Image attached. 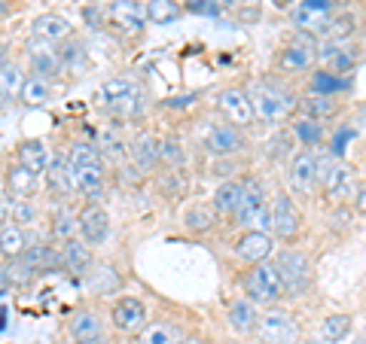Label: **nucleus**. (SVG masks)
<instances>
[{
  "label": "nucleus",
  "instance_id": "obj_29",
  "mask_svg": "<svg viewBox=\"0 0 366 344\" xmlns=\"http://www.w3.org/2000/svg\"><path fill=\"white\" fill-rule=\"evenodd\" d=\"M137 344H183V332L168 320H156L147 323V329L137 335Z\"/></svg>",
  "mask_w": 366,
  "mask_h": 344
},
{
  "label": "nucleus",
  "instance_id": "obj_9",
  "mask_svg": "<svg viewBox=\"0 0 366 344\" xmlns=\"http://www.w3.org/2000/svg\"><path fill=\"white\" fill-rule=\"evenodd\" d=\"M315 61H317V46L312 43V34H296V40L290 46H284L278 52V59H274V64L284 74H302Z\"/></svg>",
  "mask_w": 366,
  "mask_h": 344
},
{
  "label": "nucleus",
  "instance_id": "obj_44",
  "mask_svg": "<svg viewBox=\"0 0 366 344\" xmlns=\"http://www.w3.org/2000/svg\"><path fill=\"white\" fill-rule=\"evenodd\" d=\"M293 143H296V137L293 131H278L269 141V158H274V162H284V158H290V150H293Z\"/></svg>",
  "mask_w": 366,
  "mask_h": 344
},
{
  "label": "nucleus",
  "instance_id": "obj_18",
  "mask_svg": "<svg viewBox=\"0 0 366 344\" xmlns=\"http://www.w3.org/2000/svg\"><path fill=\"white\" fill-rule=\"evenodd\" d=\"M226 326L235 332V335H250L257 326H259V311L257 305L242 295V299H232L226 308Z\"/></svg>",
  "mask_w": 366,
  "mask_h": 344
},
{
  "label": "nucleus",
  "instance_id": "obj_7",
  "mask_svg": "<svg viewBox=\"0 0 366 344\" xmlns=\"http://www.w3.org/2000/svg\"><path fill=\"white\" fill-rule=\"evenodd\" d=\"M333 0H302V4H296L290 19L302 34L315 37V34H327L330 21H333Z\"/></svg>",
  "mask_w": 366,
  "mask_h": 344
},
{
  "label": "nucleus",
  "instance_id": "obj_46",
  "mask_svg": "<svg viewBox=\"0 0 366 344\" xmlns=\"http://www.w3.org/2000/svg\"><path fill=\"white\" fill-rule=\"evenodd\" d=\"M16 226H31L37 223V208L31 201H13V216H9Z\"/></svg>",
  "mask_w": 366,
  "mask_h": 344
},
{
  "label": "nucleus",
  "instance_id": "obj_22",
  "mask_svg": "<svg viewBox=\"0 0 366 344\" xmlns=\"http://www.w3.org/2000/svg\"><path fill=\"white\" fill-rule=\"evenodd\" d=\"M16 162L21 168L34 171V174H46L49 165H52V156H49V150H46L43 141H21L16 146Z\"/></svg>",
  "mask_w": 366,
  "mask_h": 344
},
{
  "label": "nucleus",
  "instance_id": "obj_49",
  "mask_svg": "<svg viewBox=\"0 0 366 344\" xmlns=\"http://www.w3.org/2000/svg\"><path fill=\"white\" fill-rule=\"evenodd\" d=\"M83 344H110L107 335H101V338H92V341H83Z\"/></svg>",
  "mask_w": 366,
  "mask_h": 344
},
{
  "label": "nucleus",
  "instance_id": "obj_56",
  "mask_svg": "<svg viewBox=\"0 0 366 344\" xmlns=\"http://www.w3.org/2000/svg\"><path fill=\"white\" fill-rule=\"evenodd\" d=\"M363 338H366V332H363Z\"/></svg>",
  "mask_w": 366,
  "mask_h": 344
},
{
  "label": "nucleus",
  "instance_id": "obj_1",
  "mask_svg": "<svg viewBox=\"0 0 366 344\" xmlns=\"http://www.w3.org/2000/svg\"><path fill=\"white\" fill-rule=\"evenodd\" d=\"M247 95H250V104H254L257 119L266 125H281L284 119H290V113L300 104L287 88H281L274 83H254Z\"/></svg>",
  "mask_w": 366,
  "mask_h": 344
},
{
  "label": "nucleus",
  "instance_id": "obj_54",
  "mask_svg": "<svg viewBox=\"0 0 366 344\" xmlns=\"http://www.w3.org/2000/svg\"><path fill=\"white\" fill-rule=\"evenodd\" d=\"M183 344H199V341H183Z\"/></svg>",
  "mask_w": 366,
  "mask_h": 344
},
{
  "label": "nucleus",
  "instance_id": "obj_40",
  "mask_svg": "<svg viewBox=\"0 0 366 344\" xmlns=\"http://www.w3.org/2000/svg\"><path fill=\"white\" fill-rule=\"evenodd\" d=\"M342 88H348V83L339 79V74H333V71H315L312 74V95H330L333 98Z\"/></svg>",
  "mask_w": 366,
  "mask_h": 344
},
{
  "label": "nucleus",
  "instance_id": "obj_6",
  "mask_svg": "<svg viewBox=\"0 0 366 344\" xmlns=\"http://www.w3.org/2000/svg\"><path fill=\"white\" fill-rule=\"evenodd\" d=\"M98 101L110 113H125V116H132V113H137V107H141V88H137V83L132 76H113L107 83H101Z\"/></svg>",
  "mask_w": 366,
  "mask_h": 344
},
{
  "label": "nucleus",
  "instance_id": "obj_10",
  "mask_svg": "<svg viewBox=\"0 0 366 344\" xmlns=\"http://www.w3.org/2000/svg\"><path fill=\"white\" fill-rule=\"evenodd\" d=\"M257 338L266 344H296V320L287 311L269 308L266 314H259Z\"/></svg>",
  "mask_w": 366,
  "mask_h": 344
},
{
  "label": "nucleus",
  "instance_id": "obj_24",
  "mask_svg": "<svg viewBox=\"0 0 366 344\" xmlns=\"http://www.w3.org/2000/svg\"><path fill=\"white\" fill-rule=\"evenodd\" d=\"M28 59H31V67H34V76H43V79L52 76V74L61 67L59 52L52 49V43H43V40H34V43H31Z\"/></svg>",
  "mask_w": 366,
  "mask_h": 344
},
{
  "label": "nucleus",
  "instance_id": "obj_42",
  "mask_svg": "<svg viewBox=\"0 0 366 344\" xmlns=\"http://www.w3.org/2000/svg\"><path fill=\"white\" fill-rule=\"evenodd\" d=\"M354 34H357V19H354L351 13L333 16V21H330V28H327V37L333 43H345V40L354 37Z\"/></svg>",
  "mask_w": 366,
  "mask_h": 344
},
{
  "label": "nucleus",
  "instance_id": "obj_12",
  "mask_svg": "<svg viewBox=\"0 0 366 344\" xmlns=\"http://www.w3.org/2000/svg\"><path fill=\"white\" fill-rule=\"evenodd\" d=\"M110 320L122 335H141L147 329V308L141 299H134V295H122V299L113 302Z\"/></svg>",
  "mask_w": 366,
  "mask_h": 344
},
{
  "label": "nucleus",
  "instance_id": "obj_23",
  "mask_svg": "<svg viewBox=\"0 0 366 344\" xmlns=\"http://www.w3.org/2000/svg\"><path fill=\"white\" fill-rule=\"evenodd\" d=\"M46 189H49L52 195H59V198H64V195H71L76 189V183H74V171H71V162L61 156H55L52 158V165L49 171H46Z\"/></svg>",
  "mask_w": 366,
  "mask_h": 344
},
{
  "label": "nucleus",
  "instance_id": "obj_19",
  "mask_svg": "<svg viewBox=\"0 0 366 344\" xmlns=\"http://www.w3.org/2000/svg\"><path fill=\"white\" fill-rule=\"evenodd\" d=\"M242 201H244V183L226 180V183L217 186L214 198H211V208L220 216H226V220H235L238 211H242Z\"/></svg>",
  "mask_w": 366,
  "mask_h": 344
},
{
  "label": "nucleus",
  "instance_id": "obj_26",
  "mask_svg": "<svg viewBox=\"0 0 366 344\" xmlns=\"http://www.w3.org/2000/svg\"><path fill=\"white\" fill-rule=\"evenodd\" d=\"M67 332H71V338L76 344H83V341H92V338H101L104 335V323L98 320V314H92V311H79L71 317V323H67Z\"/></svg>",
  "mask_w": 366,
  "mask_h": 344
},
{
  "label": "nucleus",
  "instance_id": "obj_48",
  "mask_svg": "<svg viewBox=\"0 0 366 344\" xmlns=\"http://www.w3.org/2000/svg\"><path fill=\"white\" fill-rule=\"evenodd\" d=\"M208 4H214V9H226V6H232L235 0H208Z\"/></svg>",
  "mask_w": 366,
  "mask_h": 344
},
{
  "label": "nucleus",
  "instance_id": "obj_20",
  "mask_svg": "<svg viewBox=\"0 0 366 344\" xmlns=\"http://www.w3.org/2000/svg\"><path fill=\"white\" fill-rule=\"evenodd\" d=\"M37 186H40V174L21 168L19 162L6 168V189L13 192L16 201H31L34 195H37Z\"/></svg>",
  "mask_w": 366,
  "mask_h": 344
},
{
  "label": "nucleus",
  "instance_id": "obj_8",
  "mask_svg": "<svg viewBox=\"0 0 366 344\" xmlns=\"http://www.w3.org/2000/svg\"><path fill=\"white\" fill-rule=\"evenodd\" d=\"M272 232L281 241H296L302 232V213L293 204L290 195H284V192H278L272 198Z\"/></svg>",
  "mask_w": 366,
  "mask_h": 344
},
{
  "label": "nucleus",
  "instance_id": "obj_17",
  "mask_svg": "<svg viewBox=\"0 0 366 344\" xmlns=\"http://www.w3.org/2000/svg\"><path fill=\"white\" fill-rule=\"evenodd\" d=\"M272 235L269 232H244L242 238L235 241V256L247 262V265H259V262H266L272 256Z\"/></svg>",
  "mask_w": 366,
  "mask_h": 344
},
{
  "label": "nucleus",
  "instance_id": "obj_33",
  "mask_svg": "<svg viewBox=\"0 0 366 344\" xmlns=\"http://www.w3.org/2000/svg\"><path fill=\"white\" fill-rule=\"evenodd\" d=\"M290 131L296 137V143H302L305 150H315V146H320V141H324V125L312 116H300L293 122Z\"/></svg>",
  "mask_w": 366,
  "mask_h": 344
},
{
  "label": "nucleus",
  "instance_id": "obj_30",
  "mask_svg": "<svg viewBox=\"0 0 366 344\" xmlns=\"http://www.w3.org/2000/svg\"><path fill=\"white\" fill-rule=\"evenodd\" d=\"M0 250H4L6 259H19L28 250V238L21 232V226H16L13 220H4V226H0Z\"/></svg>",
  "mask_w": 366,
  "mask_h": 344
},
{
  "label": "nucleus",
  "instance_id": "obj_50",
  "mask_svg": "<svg viewBox=\"0 0 366 344\" xmlns=\"http://www.w3.org/2000/svg\"><path fill=\"white\" fill-rule=\"evenodd\" d=\"M296 344H324V341H315V338H302V341H296Z\"/></svg>",
  "mask_w": 366,
  "mask_h": 344
},
{
  "label": "nucleus",
  "instance_id": "obj_3",
  "mask_svg": "<svg viewBox=\"0 0 366 344\" xmlns=\"http://www.w3.org/2000/svg\"><path fill=\"white\" fill-rule=\"evenodd\" d=\"M274 268H278V274H281L287 299H302V295L312 290L315 268H312V259H308L305 253H300V250L284 247L281 253L274 256Z\"/></svg>",
  "mask_w": 366,
  "mask_h": 344
},
{
  "label": "nucleus",
  "instance_id": "obj_25",
  "mask_svg": "<svg viewBox=\"0 0 366 344\" xmlns=\"http://www.w3.org/2000/svg\"><path fill=\"white\" fill-rule=\"evenodd\" d=\"M71 171H74V183H76V189L83 192V195H89L92 201L101 195V189H104V162H95V165H79V168H74L71 165Z\"/></svg>",
  "mask_w": 366,
  "mask_h": 344
},
{
  "label": "nucleus",
  "instance_id": "obj_2",
  "mask_svg": "<svg viewBox=\"0 0 366 344\" xmlns=\"http://www.w3.org/2000/svg\"><path fill=\"white\" fill-rule=\"evenodd\" d=\"M242 290L257 308H274L281 299H287L281 283V274L274 268V262H259V265H250V271L242 278Z\"/></svg>",
  "mask_w": 366,
  "mask_h": 344
},
{
  "label": "nucleus",
  "instance_id": "obj_11",
  "mask_svg": "<svg viewBox=\"0 0 366 344\" xmlns=\"http://www.w3.org/2000/svg\"><path fill=\"white\" fill-rule=\"evenodd\" d=\"M287 183L296 195H312L320 183V158L312 153V150H302L293 156L290 162V174H287Z\"/></svg>",
  "mask_w": 366,
  "mask_h": 344
},
{
  "label": "nucleus",
  "instance_id": "obj_45",
  "mask_svg": "<svg viewBox=\"0 0 366 344\" xmlns=\"http://www.w3.org/2000/svg\"><path fill=\"white\" fill-rule=\"evenodd\" d=\"M159 158L171 168L183 165V150H180V143L174 141V137H162V141H159Z\"/></svg>",
  "mask_w": 366,
  "mask_h": 344
},
{
  "label": "nucleus",
  "instance_id": "obj_16",
  "mask_svg": "<svg viewBox=\"0 0 366 344\" xmlns=\"http://www.w3.org/2000/svg\"><path fill=\"white\" fill-rule=\"evenodd\" d=\"M204 146H208V153H214V156H238L247 150V137L238 125L223 122V125H217V128H211Z\"/></svg>",
  "mask_w": 366,
  "mask_h": 344
},
{
  "label": "nucleus",
  "instance_id": "obj_38",
  "mask_svg": "<svg viewBox=\"0 0 366 344\" xmlns=\"http://www.w3.org/2000/svg\"><path fill=\"white\" fill-rule=\"evenodd\" d=\"M132 162L144 171H150L156 162H162V158H159V141H153V137H137L132 143Z\"/></svg>",
  "mask_w": 366,
  "mask_h": 344
},
{
  "label": "nucleus",
  "instance_id": "obj_27",
  "mask_svg": "<svg viewBox=\"0 0 366 344\" xmlns=\"http://www.w3.org/2000/svg\"><path fill=\"white\" fill-rule=\"evenodd\" d=\"M64 265L71 268L74 274H79V278H86V274L92 271V247H86L83 238H71L64 241Z\"/></svg>",
  "mask_w": 366,
  "mask_h": 344
},
{
  "label": "nucleus",
  "instance_id": "obj_39",
  "mask_svg": "<svg viewBox=\"0 0 366 344\" xmlns=\"http://www.w3.org/2000/svg\"><path fill=\"white\" fill-rule=\"evenodd\" d=\"M25 83H28V79L21 76L19 67H16V64H9V61H4V67H0V91H4V98L9 101V98L21 95Z\"/></svg>",
  "mask_w": 366,
  "mask_h": 344
},
{
  "label": "nucleus",
  "instance_id": "obj_14",
  "mask_svg": "<svg viewBox=\"0 0 366 344\" xmlns=\"http://www.w3.org/2000/svg\"><path fill=\"white\" fill-rule=\"evenodd\" d=\"M107 19L117 25L122 34H141L147 19V6L141 0H110L107 6Z\"/></svg>",
  "mask_w": 366,
  "mask_h": 344
},
{
  "label": "nucleus",
  "instance_id": "obj_41",
  "mask_svg": "<svg viewBox=\"0 0 366 344\" xmlns=\"http://www.w3.org/2000/svg\"><path fill=\"white\" fill-rule=\"evenodd\" d=\"M21 101H25L28 107H43L46 101H49V83H46L43 76H28L25 88H21Z\"/></svg>",
  "mask_w": 366,
  "mask_h": 344
},
{
  "label": "nucleus",
  "instance_id": "obj_53",
  "mask_svg": "<svg viewBox=\"0 0 366 344\" xmlns=\"http://www.w3.org/2000/svg\"><path fill=\"white\" fill-rule=\"evenodd\" d=\"M177 4H196V0H177Z\"/></svg>",
  "mask_w": 366,
  "mask_h": 344
},
{
  "label": "nucleus",
  "instance_id": "obj_4",
  "mask_svg": "<svg viewBox=\"0 0 366 344\" xmlns=\"http://www.w3.org/2000/svg\"><path fill=\"white\" fill-rule=\"evenodd\" d=\"M357 177H354V168L348 162H333V158H324L320 162V189H324V198L330 204H348L354 198V189H357Z\"/></svg>",
  "mask_w": 366,
  "mask_h": 344
},
{
  "label": "nucleus",
  "instance_id": "obj_32",
  "mask_svg": "<svg viewBox=\"0 0 366 344\" xmlns=\"http://www.w3.org/2000/svg\"><path fill=\"white\" fill-rule=\"evenodd\" d=\"M351 332V314H327L317 326V335L324 344H339L345 341Z\"/></svg>",
  "mask_w": 366,
  "mask_h": 344
},
{
  "label": "nucleus",
  "instance_id": "obj_47",
  "mask_svg": "<svg viewBox=\"0 0 366 344\" xmlns=\"http://www.w3.org/2000/svg\"><path fill=\"white\" fill-rule=\"evenodd\" d=\"M351 204H354V211H357V213H366V180H360V183H357V189H354Z\"/></svg>",
  "mask_w": 366,
  "mask_h": 344
},
{
  "label": "nucleus",
  "instance_id": "obj_37",
  "mask_svg": "<svg viewBox=\"0 0 366 344\" xmlns=\"http://www.w3.org/2000/svg\"><path fill=\"white\" fill-rule=\"evenodd\" d=\"M86 283H89V290L95 293V295H110V293H117L119 290V274L107 268V265H101L98 271H89L86 274Z\"/></svg>",
  "mask_w": 366,
  "mask_h": 344
},
{
  "label": "nucleus",
  "instance_id": "obj_35",
  "mask_svg": "<svg viewBox=\"0 0 366 344\" xmlns=\"http://www.w3.org/2000/svg\"><path fill=\"white\" fill-rule=\"evenodd\" d=\"M144 6H147V19L153 25H171V21H177L183 16L177 0H147Z\"/></svg>",
  "mask_w": 366,
  "mask_h": 344
},
{
  "label": "nucleus",
  "instance_id": "obj_13",
  "mask_svg": "<svg viewBox=\"0 0 366 344\" xmlns=\"http://www.w3.org/2000/svg\"><path fill=\"white\" fill-rule=\"evenodd\" d=\"M217 107H220L223 119L229 125H238V128H244V125H250L257 119L254 104H250V95L242 88H223L220 95H217Z\"/></svg>",
  "mask_w": 366,
  "mask_h": 344
},
{
  "label": "nucleus",
  "instance_id": "obj_36",
  "mask_svg": "<svg viewBox=\"0 0 366 344\" xmlns=\"http://www.w3.org/2000/svg\"><path fill=\"white\" fill-rule=\"evenodd\" d=\"M302 110H305V116H312L317 122H324L330 116H336L339 113V101L336 98H330V95H308L300 101Z\"/></svg>",
  "mask_w": 366,
  "mask_h": 344
},
{
  "label": "nucleus",
  "instance_id": "obj_43",
  "mask_svg": "<svg viewBox=\"0 0 366 344\" xmlns=\"http://www.w3.org/2000/svg\"><path fill=\"white\" fill-rule=\"evenodd\" d=\"M52 235L61 238V241H71L74 235H79V223L74 220L67 208H59L52 213Z\"/></svg>",
  "mask_w": 366,
  "mask_h": 344
},
{
  "label": "nucleus",
  "instance_id": "obj_52",
  "mask_svg": "<svg viewBox=\"0 0 366 344\" xmlns=\"http://www.w3.org/2000/svg\"><path fill=\"white\" fill-rule=\"evenodd\" d=\"M272 4H278V6H284V4H290V0H272Z\"/></svg>",
  "mask_w": 366,
  "mask_h": 344
},
{
  "label": "nucleus",
  "instance_id": "obj_34",
  "mask_svg": "<svg viewBox=\"0 0 366 344\" xmlns=\"http://www.w3.org/2000/svg\"><path fill=\"white\" fill-rule=\"evenodd\" d=\"M217 213L214 208H208V204H192V208L183 213V226L189 228V232H211V228L217 226Z\"/></svg>",
  "mask_w": 366,
  "mask_h": 344
},
{
  "label": "nucleus",
  "instance_id": "obj_31",
  "mask_svg": "<svg viewBox=\"0 0 366 344\" xmlns=\"http://www.w3.org/2000/svg\"><path fill=\"white\" fill-rule=\"evenodd\" d=\"M25 265L34 271V274H40V271H52V268H59L64 265V253H55L52 247H28L25 250V256H19Z\"/></svg>",
  "mask_w": 366,
  "mask_h": 344
},
{
  "label": "nucleus",
  "instance_id": "obj_51",
  "mask_svg": "<svg viewBox=\"0 0 366 344\" xmlns=\"http://www.w3.org/2000/svg\"><path fill=\"white\" fill-rule=\"evenodd\" d=\"M345 344H366V338H354V341H345Z\"/></svg>",
  "mask_w": 366,
  "mask_h": 344
},
{
  "label": "nucleus",
  "instance_id": "obj_5",
  "mask_svg": "<svg viewBox=\"0 0 366 344\" xmlns=\"http://www.w3.org/2000/svg\"><path fill=\"white\" fill-rule=\"evenodd\" d=\"M235 226H244L247 232H269L272 228V201L266 189L257 180H244V201L235 216Z\"/></svg>",
  "mask_w": 366,
  "mask_h": 344
},
{
  "label": "nucleus",
  "instance_id": "obj_15",
  "mask_svg": "<svg viewBox=\"0 0 366 344\" xmlns=\"http://www.w3.org/2000/svg\"><path fill=\"white\" fill-rule=\"evenodd\" d=\"M76 223H79V238H83L86 244H104L107 241L110 216H107V211L101 208V204H95V201L86 204V208L79 211Z\"/></svg>",
  "mask_w": 366,
  "mask_h": 344
},
{
  "label": "nucleus",
  "instance_id": "obj_55",
  "mask_svg": "<svg viewBox=\"0 0 366 344\" xmlns=\"http://www.w3.org/2000/svg\"><path fill=\"white\" fill-rule=\"evenodd\" d=\"M257 344H266V341H257Z\"/></svg>",
  "mask_w": 366,
  "mask_h": 344
},
{
  "label": "nucleus",
  "instance_id": "obj_21",
  "mask_svg": "<svg viewBox=\"0 0 366 344\" xmlns=\"http://www.w3.org/2000/svg\"><path fill=\"white\" fill-rule=\"evenodd\" d=\"M31 34H34V40H43V43H61L71 37V21H67L64 16H55V13H46L40 19H34V25H31Z\"/></svg>",
  "mask_w": 366,
  "mask_h": 344
},
{
  "label": "nucleus",
  "instance_id": "obj_28",
  "mask_svg": "<svg viewBox=\"0 0 366 344\" xmlns=\"http://www.w3.org/2000/svg\"><path fill=\"white\" fill-rule=\"evenodd\" d=\"M317 59L324 61V64H327L333 74H348L351 67H354V61H357V59H354V52H351V49H345V46H342V43H333V40L320 46Z\"/></svg>",
  "mask_w": 366,
  "mask_h": 344
}]
</instances>
